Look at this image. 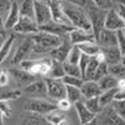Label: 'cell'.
<instances>
[{
	"instance_id": "1",
	"label": "cell",
	"mask_w": 125,
	"mask_h": 125,
	"mask_svg": "<svg viewBox=\"0 0 125 125\" xmlns=\"http://www.w3.org/2000/svg\"><path fill=\"white\" fill-rule=\"evenodd\" d=\"M31 38L34 39V49H33V53H38V54H46L50 53L54 48L59 46L62 43V39L59 35L55 34H51L48 33V31H43V30H39L38 33L35 34H31Z\"/></svg>"
},
{
	"instance_id": "2",
	"label": "cell",
	"mask_w": 125,
	"mask_h": 125,
	"mask_svg": "<svg viewBox=\"0 0 125 125\" xmlns=\"http://www.w3.org/2000/svg\"><path fill=\"white\" fill-rule=\"evenodd\" d=\"M62 6H64V11L69 19L70 24L74 28L84 29V30H93L88 13H85L81 6L71 4V3H66V1H62Z\"/></svg>"
},
{
	"instance_id": "3",
	"label": "cell",
	"mask_w": 125,
	"mask_h": 125,
	"mask_svg": "<svg viewBox=\"0 0 125 125\" xmlns=\"http://www.w3.org/2000/svg\"><path fill=\"white\" fill-rule=\"evenodd\" d=\"M108 10L106 9H103V8H99L96 5L90 6L88 9V16H89V20H90V23H91L93 33H94L95 39L99 35V33L101 31V29L105 28V18H106Z\"/></svg>"
},
{
	"instance_id": "4",
	"label": "cell",
	"mask_w": 125,
	"mask_h": 125,
	"mask_svg": "<svg viewBox=\"0 0 125 125\" xmlns=\"http://www.w3.org/2000/svg\"><path fill=\"white\" fill-rule=\"evenodd\" d=\"M24 109L28 110V111H35V113H39V114L45 115V114L50 113L51 110L58 109V105L54 104V103H51V101L44 100V99L31 98V99L26 100Z\"/></svg>"
},
{
	"instance_id": "5",
	"label": "cell",
	"mask_w": 125,
	"mask_h": 125,
	"mask_svg": "<svg viewBox=\"0 0 125 125\" xmlns=\"http://www.w3.org/2000/svg\"><path fill=\"white\" fill-rule=\"evenodd\" d=\"M45 83H46L49 98L54 99L56 101L62 98H66V85L64 84L62 79L48 78V79H45Z\"/></svg>"
},
{
	"instance_id": "6",
	"label": "cell",
	"mask_w": 125,
	"mask_h": 125,
	"mask_svg": "<svg viewBox=\"0 0 125 125\" xmlns=\"http://www.w3.org/2000/svg\"><path fill=\"white\" fill-rule=\"evenodd\" d=\"M34 39L30 36L25 38L21 43H20L18 50L15 51V55L13 56V59L10 60V62H11L13 65H20V62H21L23 60L28 59V56L33 53V49H34Z\"/></svg>"
},
{
	"instance_id": "7",
	"label": "cell",
	"mask_w": 125,
	"mask_h": 125,
	"mask_svg": "<svg viewBox=\"0 0 125 125\" xmlns=\"http://www.w3.org/2000/svg\"><path fill=\"white\" fill-rule=\"evenodd\" d=\"M13 29L19 34H26V35L35 34L40 30L35 19L29 18V16H23V15H20L19 21L16 23V25Z\"/></svg>"
},
{
	"instance_id": "8",
	"label": "cell",
	"mask_w": 125,
	"mask_h": 125,
	"mask_svg": "<svg viewBox=\"0 0 125 125\" xmlns=\"http://www.w3.org/2000/svg\"><path fill=\"white\" fill-rule=\"evenodd\" d=\"M35 20L39 26L48 24L53 20V18H51V10H50L48 1L35 0Z\"/></svg>"
},
{
	"instance_id": "9",
	"label": "cell",
	"mask_w": 125,
	"mask_h": 125,
	"mask_svg": "<svg viewBox=\"0 0 125 125\" xmlns=\"http://www.w3.org/2000/svg\"><path fill=\"white\" fill-rule=\"evenodd\" d=\"M105 28L110 30H115V31L120 29H125V20L119 13V10L114 8H110L108 10L106 18H105Z\"/></svg>"
},
{
	"instance_id": "10",
	"label": "cell",
	"mask_w": 125,
	"mask_h": 125,
	"mask_svg": "<svg viewBox=\"0 0 125 125\" xmlns=\"http://www.w3.org/2000/svg\"><path fill=\"white\" fill-rule=\"evenodd\" d=\"M9 73H10V75L14 78V80L18 83V84L20 86H24V88L28 86L29 84H31L33 81H35L38 79L35 74H33V73H30L29 70H25L23 68H20V69L11 68L9 70Z\"/></svg>"
},
{
	"instance_id": "11",
	"label": "cell",
	"mask_w": 125,
	"mask_h": 125,
	"mask_svg": "<svg viewBox=\"0 0 125 125\" xmlns=\"http://www.w3.org/2000/svg\"><path fill=\"white\" fill-rule=\"evenodd\" d=\"M49 6L51 10V18L53 21L59 23V24H68L71 25L69 19L64 11V6H62V1L61 0H49Z\"/></svg>"
},
{
	"instance_id": "12",
	"label": "cell",
	"mask_w": 125,
	"mask_h": 125,
	"mask_svg": "<svg viewBox=\"0 0 125 125\" xmlns=\"http://www.w3.org/2000/svg\"><path fill=\"white\" fill-rule=\"evenodd\" d=\"M69 40L70 43L74 44H83V43H90V41H95V36H94L93 30H84L74 28L69 33Z\"/></svg>"
},
{
	"instance_id": "13",
	"label": "cell",
	"mask_w": 125,
	"mask_h": 125,
	"mask_svg": "<svg viewBox=\"0 0 125 125\" xmlns=\"http://www.w3.org/2000/svg\"><path fill=\"white\" fill-rule=\"evenodd\" d=\"M39 29L43 30V31H48V33H51V34H55V35H59L61 38H64V36L69 35V33L74 29V26L68 25V24H59V23H55V21L51 20V21L48 23V24L40 25Z\"/></svg>"
},
{
	"instance_id": "14",
	"label": "cell",
	"mask_w": 125,
	"mask_h": 125,
	"mask_svg": "<svg viewBox=\"0 0 125 125\" xmlns=\"http://www.w3.org/2000/svg\"><path fill=\"white\" fill-rule=\"evenodd\" d=\"M68 38H69V35H66L64 39H62V43L59 46L54 48L49 53V55L53 58V59H55L58 61H61V62L66 61L68 55H69V51H70V49L73 46V44L70 43V40H68Z\"/></svg>"
},
{
	"instance_id": "15",
	"label": "cell",
	"mask_w": 125,
	"mask_h": 125,
	"mask_svg": "<svg viewBox=\"0 0 125 125\" xmlns=\"http://www.w3.org/2000/svg\"><path fill=\"white\" fill-rule=\"evenodd\" d=\"M74 105H75V109H76V113H78V118H79L80 124L85 125V124H90V123L95 121L98 115H96V114H94L91 110H89L88 106L85 105V103L83 100L76 101Z\"/></svg>"
},
{
	"instance_id": "16",
	"label": "cell",
	"mask_w": 125,
	"mask_h": 125,
	"mask_svg": "<svg viewBox=\"0 0 125 125\" xmlns=\"http://www.w3.org/2000/svg\"><path fill=\"white\" fill-rule=\"evenodd\" d=\"M95 41L100 46H114L118 45V36L115 30H110L108 28L101 29L99 35L96 36Z\"/></svg>"
},
{
	"instance_id": "17",
	"label": "cell",
	"mask_w": 125,
	"mask_h": 125,
	"mask_svg": "<svg viewBox=\"0 0 125 125\" xmlns=\"http://www.w3.org/2000/svg\"><path fill=\"white\" fill-rule=\"evenodd\" d=\"M100 113H103V119L99 120V123L103 124H125V119L123 116H120L119 114L114 110V108L111 105L105 106Z\"/></svg>"
},
{
	"instance_id": "18",
	"label": "cell",
	"mask_w": 125,
	"mask_h": 125,
	"mask_svg": "<svg viewBox=\"0 0 125 125\" xmlns=\"http://www.w3.org/2000/svg\"><path fill=\"white\" fill-rule=\"evenodd\" d=\"M83 98L88 99V98H93V96H99L103 93L99 83L95 80H84V84L80 88Z\"/></svg>"
},
{
	"instance_id": "19",
	"label": "cell",
	"mask_w": 125,
	"mask_h": 125,
	"mask_svg": "<svg viewBox=\"0 0 125 125\" xmlns=\"http://www.w3.org/2000/svg\"><path fill=\"white\" fill-rule=\"evenodd\" d=\"M20 123L25 125H44V124H48V120L43 114L25 110V113L21 115Z\"/></svg>"
},
{
	"instance_id": "20",
	"label": "cell",
	"mask_w": 125,
	"mask_h": 125,
	"mask_svg": "<svg viewBox=\"0 0 125 125\" xmlns=\"http://www.w3.org/2000/svg\"><path fill=\"white\" fill-rule=\"evenodd\" d=\"M104 56H105V61L108 64H114V62H120L121 61V50L118 45L114 46H100Z\"/></svg>"
},
{
	"instance_id": "21",
	"label": "cell",
	"mask_w": 125,
	"mask_h": 125,
	"mask_svg": "<svg viewBox=\"0 0 125 125\" xmlns=\"http://www.w3.org/2000/svg\"><path fill=\"white\" fill-rule=\"evenodd\" d=\"M25 91L31 95H38V96H48V88L45 80L36 79L31 84L25 86Z\"/></svg>"
},
{
	"instance_id": "22",
	"label": "cell",
	"mask_w": 125,
	"mask_h": 125,
	"mask_svg": "<svg viewBox=\"0 0 125 125\" xmlns=\"http://www.w3.org/2000/svg\"><path fill=\"white\" fill-rule=\"evenodd\" d=\"M20 19V10H19V4L18 3H11L9 11H8V16L5 19V26L6 29H13L16 23Z\"/></svg>"
},
{
	"instance_id": "23",
	"label": "cell",
	"mask_w": 125,
	"mask_h": 125,
	"mask_svg": "<svg viewBox=\"0 0 125 125\" xmlns=\"http://www.w3.org/2000/svg\"><path fill=\"white\" fill-rule=\"evenodd\" d=\"M15 43V35L14 34H10L6 36V39L4 40L3 45L0 46V64L8 59V56L10 55V51H11V48Z\"/></svg>"
},
{
	"instance_id": "24",
	"label": "cell",
	"mask_w": 125,
	"mask_h": 125,
	"mask_svg": "<svg viewBox=\"0 0 125 125\" xmlns=\"http://www.w3.org/2000/svg\"><path fill=\"white\" fill-rule=\"evenodd\" d=\"M20 15L35 19V0H21L19 4Z\"/></svg>"
},
{
	"instance_id": "25",
	"label": "cell",
	"mask_w": 125,
	"mask_h": 125,
	"mask_svg": "<svg viewBox=\"0 0 125 125\" xmlns=\"http://www.w3.org/2000/svg\"><path fill=\"white\" fill-rule=\"evenodd\" d=\"M45 118H46L48 123L54 124V125H60V124H62V123L66 121V116H65L64 111L60 110V109L51 110L50 113L45 114Z\"/></svg>"
},
{
	"instance_id": "26",
	"label": "cell",
	"mask_w": 125,
	"mask_h": 125,
	"mask_svg": "<svg viewBox=\"0 0 125 125\" xmlns=\"http://www.w3.org/2000/svg\"><path fill=\"white\" fill-rule=\"evenodd\" d=\"M98 83H99V85H100L103 91L109 90V89H114V88H118V78H115L111 74L104 75L103 78H100L98 80Z\"/></svg>"
},
{
	"instance_id": "27",
	"label": "cell",
	"mask_w": 125,
	"mask_h": 125,
	"mask_svg": "<svg viewBox=\"0 0 125 125\" xmlns=\"http://www.w3.org/2000/svg\"><path fill=\"white\" fill-rule=\"evenodd\" d=\"M64 75H65V70H64V65H62V62L53 59V64H51V69H50L49 74H48V78L62 79Z\"/></svg>"
},
{
	"instance_id": "28",
	"label": "cell",
	"mask_w": 125,
	"mask_h": 125,
	"mask_svg": "<svg viewBox=\"0 0 125 125\" xmlns=\"http://www.w3.org/2000/svg\"><path fill=\"white\" fill-rule=\"evenodd\" d=\"M81 53L88 54L90 56H95L99 51H100V45L96 41H90V43H83V44H78Z\"/></svg>"
},
{
	"instance_id": "29",
	"label": "cell",
	"mask_w": 125,
	"mask_h": 125,
	"mask_svg": "<svg viewBox=\"0 0 125 125\" xmlns=\"http://www.w3.org/2000/svg\"><path fill=\"white\" fill-rule=\"evenodd\" d=\"M100 64V61H98V59L95 56H91L89 64H88V68L85 70V74H84V80H94L95 78V73L98 70V66Z\"/></svg>"
},
{
	"instance_id": "30",
	"label": "cell",
	"mask_w": 125,
	"mask_h": 125,
	"mask_svg": "<svg viewBox=\"0 0 125 125\" xmlns=\"http://www.w3.org/2000/svg\"><path fill=\"white\" fill-rule=\"evenodd\" d=\"M116 89H118V88L105 90V91H103L100 95H99V100H100V104H101L103 109L105 108V106H108V105H110V104L114 101V96H115Z\"/></svg>"
},
{
	"instance_id": "31",
	"label": "cell",
	"mask_w": 125,
	"mask_h": 125,
	"mask_svg": "<svg viewBox=\"0 0 125 125\" xmlns=\"http://www.w3.org/2000/svg\"><path fill=\"white\" fill-rule=\"evenodd\" d=\"M66 98L70 100L71 104H75L76 101L83 99V94L80 88L73 86V85H66Z\"/></svg>"
},
{
	"instance_id": "32",
	"label": "cell",
	"mask_w": 125,
	"mask_h": 125,
	"mask_svg": "<svg viewBox=\"0 0 125 125\" xmlns=\"http://www.w3.org/2000/svg\"><path fill=\"white\" fill-rule=\"evenodd\" d=\"M21 91L15 89H4V86H0V101L1 100H15L20 98Z\"/></svg>"
},
{
	"instance_id": "33",
	"label": "cell",
	"mask_w": 125,
	"mask_h": 125,
	"mask_svg": "<svg viewBox=\"0 0 125 125\" xmlns=\"http://www.w3.org/2000/svg\"><path fill=\"white\" fill-rule=\"evenodd\" d=\"M108 71L109 74L114 75L115 78H125V65L123 62H114V64H108Z\"/></svg>"
},
{
	"instance_id": "34",
	"label": "cell",
	"mask_w": 125,
	"mask_h": 125,
	"mask_svg": "<svg viewBox=\"0 0 125 125\" xmlns=\"http://www.w3.org/2000/svg\"><path fill=\"white\" fill-rule=\"evenodd\" d=\"M85 105L88 106L89 110H91L94 114H100V111L103 110V106L100 104V100H99V96H93V98H88L84 100Z\"/></svg>"
},
{
	"instance_id": "35",
	"label": "cell",
	"mask_w": 125,
	"mask_h": 125,
	"mask_svg": "<svg viewBox=\"0 0 125 125\" xmlns=\"http://www.w3.org/2000/svg\"><path fill=\"white\" fill-rule=\"evenodd\" d=\"M62 65H64V70H65V74L66 75L81 76L83 78L81 70H80V68H79L78 64H73V62H69V61H64V62H62Z\"/></svg>"
},
{
	"instance_id": "36",
	"label": "cell",
	"mask_w": 125,
	"mask_h": 125,
	"mask_svg": "<svg viewBox=\"0 0 125 125\" xmlns=\"http://www.w3.org/2000/svg\"><path fill=\"white\" fill-rule=\"evenodd\" d=\"M81 50H80V48H79V45H76V44H74L71 46V49H70V51H69V55H68V59H66V61H69V62H73V64H78L79 62V60H80V56H81Z\"/></svg>"
},
{
	"instance_id": "37",
	"label": "cell",
	"mask_w": 125,
	"mask_h": 125,
	"mask_svg": "<svg viewBox=\"0 0 125 125\" xmlns=\"http://www.w3.org/2000/svg\"><path fill=\"white\" fill-rule=\"evenodd\" d=\"M62 81H64L65 85H73V86H78L81 88V85L84 84V78L81 76H73V75H64L62 78Z\"/></svg>"
},
{
	"instance_id": "38",
	"label": "cell",
	"mask_w": 125,
	"mask_h": 125,
	"mask_svg": "<svg viewBox=\"0 0 125 125\" xmlns=\"http://www.w3.org/2000/svg\"><path fill=\"white\" fill-rule=\"evenodd\" d=\"M110 105L114 108V110H115L120 116H123L125 119V101H121V100H114Z\"/></svg>"
},
{
	"instance_id": "39",
	"label": "cell",
	"mask_w": 125,
	"mask_h": 125,
	"mask_svg": "<svg viewBox=\"0 0 125 125\" xmlns=\"http://www.w3.org/2000/svg\"><path fill=\"white\" fill-rule=\"evenodd\" d=\"M90 59H91V56L88 55V54H84V53H83L81 56H80V60H79V62H78V65H79V68H80V70H81L83 76H84V74H85V70H86V68H88V64H89Z\"/></svg>"
},
{
	"instance_id": "40",
	"label": "cell",
	"mask_w": 125,
	"mask_h": 125,
	"mask_svg": "<svg viewBox=\"0 0 125 125\" xmlns=\"http://www.w3.org/2000/svg\"><path fill=\"white\" fill-rule=\"evenodd\" d=\"M116 36H118V46L120 48L121 53L125 54V30L120 29L116 31Z\"/></svg>"
},
{
	"instance_id": "41",
	"label": "cell",
	"mask_w": 125,
	"mask_h": 125,
	"mask_svg": "<svg viewBox=\"0 0 125 125\" xmlns=\"http://www.w3.org/2000/svg\"><path fill=\"white\" fill-rule=\"evenodd\" d=\"M0 110L4 113L5 118H10L13 114V110H11V106L9 104V100H1L0 101Z\"/></svg>"
},
{
	"instance_id": "42",
	"label": "cell",
	"mask_w": 125,
	"mask_h": 125,
	"mask_svg": "<svg viewBox=\"0 0 125 125\" xmlns=\"http://www.w3.org/2000/svg\"><path fill=\"white\" fill-rule=\"evenodd\" d=\"M56 105H58V109H60L62 111H68L71 108V103L68 98H62V99L56 101Z\"/></svg>"
},
{
	"instance_id": "43",
	"label": "cell",
	"mask_w": 125,
	"mask_h": 125,
	"mask_svg": "<svg viewBox=\"0 0 125 125\" xmlns=\"http://www.w3.org/2000/svg\"><path fill=\"white\" fill-rule=\"evenodd\" d=\"M91 1L95 4L96 6H99V8H103V9H110V8H113V0H91Z\"/></svg>"
},
{
	"instance_id": "44",
	"label": "cell",
	"mask_w": 125,
	"mask_h": 125,
	"mask_svg": "<svg viewBox=\"0 0 125 125\" xmlns=\"http://www.w3.org/2000/svg\"><path fill=\"white\" fill-rule=\"evenodd\" d=\"M10 6H11V0H0V16L8 13Z\"/></svg>"
},
{
	"instance_id": "45",
	"label": "cell",
	"mask_w": 125,
	"mask_h": 125,
	"mask_svg": "<svg viewBox=\"0 0 125 125\" xmlns=\"http://www.w3.org/2000/svg\"><path fill=\"white\" fill-rule=\"evenodd\" d=\"M9 76H10L9 71L1 70V74H0V86H6L9 84Z\"/></svg>"
},
{
	"instance_id": "46",
	"label": "cell",
	"mask_w": 125,
	"mask_h": 125,
	"mask_svg": "<svg viewBox=\"0 0 125 125\" xmlns=\"http://www.w3.org/2000/svg\"><path fill=\"white\" fill-rule=\"evenodd\" d=\"M114 100L125 101V88H124V89H116V93H115V96H114Z\"/></svg>"
},
{
	"instance_id": "47",
	"label": "cell",
	"mask_w": 125,
	"mask_h": 125,
	"mask_svg": "<svg viewBox=\"0 0 125 125\" xmlns=\"http://www.w3.org/2000/svg\"><path fill=\"white\" fill-rule=\"evenodd\" d=\"M0 39H6V26L3 21V16H0Z\"/></svg>"
},
{
	"instance_id": "48",
	"label": "cell",
	"mask_w": 125,
	"mask_h": 125,
	"mask_svg": "<svg viewBox=\"0 0 125 125\" xmlns=\"http://www.w3.org/2000/svg\"><path fill=\"white\" fill-rule=\"evenodd\" d=\"M62 1L71 3V4H75V5H79V6H84L86 4V0H62Z\"/></svg>"
},
{
	"instance_id": "49",
	"label": "cell",
	"mask_w": 125,
	"mask_h": 125,
	"mask_svg": "<svg viewBox=\"0 0 125 125\" xmlns=\"http://www.w3.org/2000/svg\"><path fill=\"white\" fill-rule=\"evenodd\" d=\"M119 13L121 14V16L124 18V20H125V5H119ZM125 30V29H124Z\"/></svg>"
},
{
	"instance_id": "50",
	"label": "cell",
	"mask_w": 125,
	"mask_h": 125,
	"mask_svg": "<svg viewBox=\"0 0 125 125\" xmlns=\"http://www.w3.org/2000/svg\"><path fill=\"white\" fill-rule=\"evenodd\" d=\"M4 120H5V115H4V113L0 110V125L4 123Z\"/></svg>"
},
{
	"instance_id": "51",
	"label": "cell",
	"mask_w": 125,
	"mask_h": 125,
	"mask_svg": "<svg viewBox=\"0 0 125 125\" xmlns=\"http://www.w3.org/2000/svg\"><path fill=\"white\" fill-rule=\"evenodd\" d=\"M121 62L125 65V54H123V55H121Z\"/></svg>"
},
{
	"instance_id": "52",
	"label": "cell",
	"mask_w": 125,
	"mask_h": 125,
	"mask_svg": "<svg viewBox=\"0 0 125 125\" xmlns=\"http://www.w3.org/2000/svg\"><path fill=\"white\" fill-rule=\"evenodd\" d=\"M43 1H49V0H43Z\"/></svg>"
},
{
	"instance_id": "53",
	"label": "cell",
	"mask_w": 125,
	"mask_h": 125,
	"mask_svg": "<svg viewBox=\"0 0 125 125\" xmlns=\"http://www.w3.org/2000/svg\"><path fill=\"white\" fill-rule=\"evenodd\" d=\"M0 74H1V70H0Z\"/></svg>"
}]
</instances>
